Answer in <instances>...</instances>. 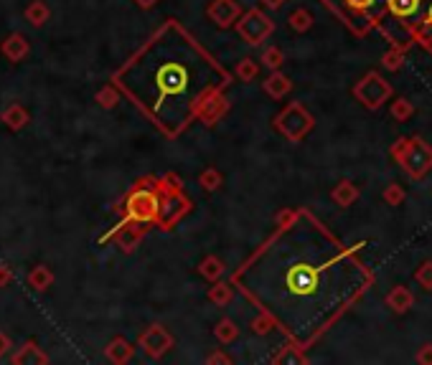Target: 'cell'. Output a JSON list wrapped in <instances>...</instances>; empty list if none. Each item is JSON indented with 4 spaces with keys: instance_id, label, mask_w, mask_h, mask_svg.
<instances>
[{
    "instance_id": "obj_1",
    "label": "cell",
    "mask_w": 432,
    "mask_h": 365,
    "mask_svg": "<svg viewBox=\"0 0 432 365\" xmlns=\"http://www.w3.org/2000/svg\"><path fill=\"white\" fill-rule=\"evenodd\" d=\"M240 282L303 345L361 295L369 277L356 256L303 213L250 261Z\"/></svg>"
},
{
    "instance_id": "obj_2",
    "label": "cell",
    "mask_w": 432,
    "mask_h": 365,
    "mask_svg": "<svg viewBox=\"0 0 432 365\" xmlns=\"http://www.w3.org/2000/svg\"><path fill=\"white\" fill-rule=\"evenodd\" d=\"M117 84L163 132L175 134L227 84V74L181 26L168 23L117 74Z\"/></svg>"
},
{
    "instance_id": "obj_3",
    "label": "cell",
    "mask_w": 432,
    "mask_h": 365,
    "mask_svg": "<svg viewBox=\"0 0 432 365\" xmlns=\"http://www.w3.org/2000/svg\"><path fill=\"white\" fill-rule=\"evenodd\" d=\"M0 51H3V56H6L8 61L18 64V61H24V58L29 56L31 43H29V38H26V36H21V33H11L6 41H3V46H0Z\"/></svg>"
},
{
    "instance_id": "obj_4",
    "label": "cell",
    "mask_w": 432,
    "mask_h": 365,
    "mask_svg": "<svg viewBox=\"0 0 432 365\" xmlns=\"http://www.w3.org/2000/svg\"><path fill=\"white\" fill-rule=\"evenodd\" d=\"M397 21H415L425 11V0H386Z\"/></svg>"
},
{
    "instance_id": "obj_5",
    "label": "cell",
    "mask_w": 432,
    "mask_h": 365,
    "mask_svg": "<svg viewBox=\"0 0 432 365\" xmlns=\"http://www.w3.org/2000/svg\"><path fill=\"white\" fill-rule=\"evenodd\" d=\"M0 120H3L6 127H11L13 132H18V129H24L26 125H29V110H26L24 105H18V102H13V105H8V110H3Z\"/></svg>"
},
{
    "instance_id": "obj_6",
    "label": "cell",
    "mask_w": 432,
    "mask_h": 365,
    "mask_svg": "<svg viewBox=\"0 0 432 365\" xmlns=\"http://www.w3.org/2000/svg\"><path fill=\"white\" fill-rule=\"evenodd\" d=\"M46 360H48V358L41 353V350H38V345H36V342H26L24 348H21L16 355H13V365H29V363L43 365Z\"/></svg>"
},
{
    "instance_id": "obj_7",
    "label": "cell",
    "mask_w": 432,
    "mask_h": 365,
    "mask_svg": "<svg viewBox=\"0 0 432 365\" xmlns=\"http://www.w3.org/2000/svg\"><path fill=\"white\" fill-rule=\"evenodd\" d=\"M51 282H53V274H51V269H48V267L38 264V267L31 269V274H29V284H31V287H34V290H38V292L48 290V287H51Z\"/></svg>"
},
{
    "instance_id": "obj_8",
    "label": "cell",
    "mask_w": 432,
    "mask_h": 365,
    "mask_svg": "<svg viewBox=\"0 0 432 365\" xmlns=\"http://www.w3.org/2000/svg\"><path fill=\"white\" fill-rule=\"evenodd\" d=\"M24 16L31 26H43L48 21V6L43 3V0H34V3H29V8H26Z\"/></svg>"
},
{
    "instance_id": "obj_9",
    "label": "cell",
    "mask_w": 432,
    "mask_h": 365,
    "mask_svg": "<svg viewBox=\"0 0 432 365\" xmlns=\"http://www.w3.org/2000/svg\"><path fill=\"white\" fill-rule=\"evenodd\" d=\"M339 3H344L346 8H349V13H359V11H374L376 8V3H379V0H339ZM339 3H336V6H339ZM349 13H346V16H349Z\"/></svg>"
},
{
    "instance_id": "obj_10",
    "label": "cell",
    "mask_w": 432,
    "mask_h": 365,
    "mask_svg": "<svg viewBox=\"0 0 432 365\" xmlns=\"http://www.w3.org/2000/svg\"><path fill=\"white\" fill-rule=\"evenodd\" d=\"M107 355H110V360H117V363H120V360H125L130 355V348L123 340H115L110 348H107Z\"/></svg>"
},
{
    "instance_id": "obj_11",
    "label": "cell",
    "mask_w": 432,
    "mask_h": 365,
    "mask_svg": "<svg viewBox=\"0 0 432 365\" xmlns=\"http://www.w3.org/2000/svg\"><path fill=\"white\" fill-rule=\"evenodd\" d=\"M13 282V269L6 267V264H0V287H8Z\"/></svg>"
},
{
    "instance_id": "obj_12",
    "label": "cell",
    "mask_w": 432,
    "mask_h": 365,
    "mask_svg": "<svg viewBox=\"0 0 432 365\" xmlns=\"http://www.w3.org/2000/svg\"><path fill=\"white\" fill-rule=\"evenodd\" d=\"M8 350H11V337H8L6 332H0V358H3Z\"/></svg>"
},
{
    "instance_id": "obj_13",
    "label": "cell",
    "mask_w": 432,
    "mask_h": 365,
    "mask_svg": "<svg viewBox=\"0 0 432 365\" xmlns=\"http://www.w3.org/2000/svg\"><path fill=\"white\" fill-rule=\"evenodd\" d=\"M427 21H430V23H432V6L427 8Z\"/></svg>"
}]
</instances>
